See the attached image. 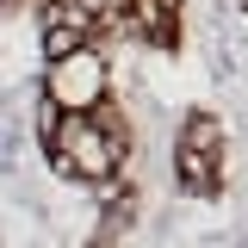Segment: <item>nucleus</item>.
Wrapping results in <instances>:
<instances>
[{
	"label": "nucleus",
	"mask_w": 248,
	"mask_h": 248,
	"mask_svg": "<svg viewBox=\"0 0 248 248\" xmlns=\"http://www.w3.org/2000/svg\"><path fill=\"white\" fill-rule=\"evenodd\" d=\"M50 155L68 180H106L118 168V130H112V118L62 112V124H50Z\"/></svg>",
	"instance_id": "f257e3e1"
},
{
	"label": "nucleus",
	"mask_w": 248,
	"mask_h": 248,
	"mask_svg": "<svg viewBox=\"0 0 248 248\" xmlns=\"http://www.w3.org/2000/svg\"><path fill=\"white\" fill-rule=\"evenodd\" d=\"M44 93L56 112H99L106 99V62L99 50H68V56H50V75H44Z\"/></svg>",
	"instance_id": "f03ea898"
},
{
	"label": "nucleus",
	"mask_w": 248,
	"mask_h": 248,
	"mask_svg": "<svg viewBox=\"0 0 248 248\" xmlns=\"http://www.w3.org/2000/svg\"><path fill=\"white\" fill-rule=\"evenodd\" d=\"M217 161H223V155L205 149V143H180V180L192 186V192H217Z\"/></svg>",
	"instance_id": "7ed1b4c3"
}]
</instances>
